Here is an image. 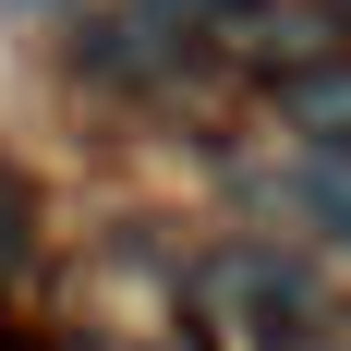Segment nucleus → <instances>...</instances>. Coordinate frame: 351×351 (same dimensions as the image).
<instances>
[{
	"mask_svg": "<svg viewBox=\"0 0 351 351\" xmlns=\"http://www.w3.org/2000/svg\"><path fill=\"white\" fill-rule=\"evenodd\" d=\"M254 206L291 218V230H315L327 254H351V158L339 145H291L279 170H254Z\"/></svg>",
	"mask_w": 351,
	"mask_h": 351,
	"instance_id": "obj_2",
	"label": "nucleus"
},
{
	"mask_svg": "<svg viewBox=\"0 0 351 351\" xmlns=\"http://www.w3.org/2000/svg\"><path fill=\"white\" fill-rule=\"evenodd\" d=\"M327 12H351V0H327Z\"/></svg>",
	"mask_w": 351,
	"mask_h": 351,
	"instance_id": "obj_6",
	"label": "nucleus"
},
{
	"mask_svg": "<svg viewBox=\"0 0 351 351\" xmlns=\"http://www.w3.org/2000/svg\"><path fill=\"white\" fill-rule=\"evenodd\" d=\"M279 121L303 145H339V158H351V49L315 61V73H291V85H279Z\"/></svg>",
	"mask_w": 351,
	"mask_h": 351,
	"instance_id": "obj_3",
	"label": "nucleus"
},
{
	"mask_svg": "<svg viewBox=\"0 0 351 351\" xmlns=\"http://www.w3.org/2000/svg\"><path fill=\"white\" fill-rule=\"evenodd\" d=\"M194 315H206L218 339H243V351H303L315 315H327V279L291 243H218L206 267H194Z\"/></svg>",
	"mask_w": 351,
	"mask_h": 351,
	"instance_id": "obj_1",
	"label": "nucleus"
},
{
	"mask_svg": "<svg viewBox=\"0 0 351 351\" xmlns=\"http://www.w3.org/2000/svg\"><path fill=\"white\" fill-rule=\"evenodd\" d=\"M73 351H109V339H73Z\"/></svg>",
	"mask_w": 351,
	"mask_h": 351,
	"instance_id": "obj_5",
	"label": "nucleus"
},
{
	"mask_svg": "<svg viewBox=\"0 0 351 351\" xmlns=\"http://www.w3.org/2000/svg\"><path fill=\"white\" fill-rule=\"evenodd\" d=\"M12 254H25V182L0 170V267H12Z\"/></svg>",
	"mask_w": 351,
	"mask_h": 351,
	"instance_id": "obj_4",
	"label": "nucleus"
}]
</instances>
